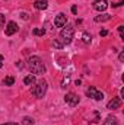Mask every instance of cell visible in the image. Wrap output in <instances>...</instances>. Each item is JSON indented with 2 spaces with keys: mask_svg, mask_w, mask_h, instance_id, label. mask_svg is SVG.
I'll return each instance as SVG.
<instances>
[{
  "mask_svg": "<svg viewBox=\"0 0 124 125\" xmlns=\"http://www.w3.org/2000/svg\"><path fill=\"white\" fill-rule=\"evenodd\" d=\"M72 13H73V15H76V13H77V7H76V6H73V7H72Z\"/></svg>",
  "mask_w": 124,
  "mask_h": 125,
  "instance_id": "23",
  "label": "cell"
},
{
  "mask_svg": "<svg viewBox=\"0 0 124 125\" xmlns=\"http://www.w3.org/2000/svg\"><path fill=\"white\" fill-rule=\"evenodd\" d=\"M3 25H4V16L0 13V29L3 28Z\"/></svg>",
  "mask_w": 124,
  "mask_h": 125,
  "instance_id": "20",
  "label": "cell"
},
{
  "mask_svg": "<svg viewBox=\"0 0 124 125\" xmlns=\"http://www.w3.org/2000/svg\"><path fill=\"white\" fill-rule=\"evenodd\" d=\"M34 7L37 10H44V9L48 7V1L47 0H35L34 1Z\"/></svg>",
  "mask_w": 124,
  "mask_h": 125,
  "instance_id": "10",
  "label": "cell"
},
{
  "mask_svg": "<svg viewBox=\"0 0 124 125\" xmlns=\"http://www.w3.org/2000/svg\"><path fill=\"white\" fill-rule=\"evenodd\" d=\"M82 39H83V42H85V44H91V41H92V36H91V33H88V32H83V35H82Z\"/></svg>",
  "mask_w": 124,
  "mask_h": 125,
  "instance_id": "14",
  "label": "cell"
},
{
  "mask_svg": "<svg viewBox=\"0 0 124 125\" xmlns=\"http://www.w3.org/2000/svg\"><path fill=\"white\" fill-rule=\"evenodd\" d=\"M18 23L16 22H13V21H10L9 23H7V26H6V29H4V33H6V36H12L13 33H16L18 32Z\"/></svg>",
  "mask_w": 124,
  "mask_h": 125,
  "instance_id": "6",
  "label": "cell"
},
{
  "mask_svg": "<svg viewBox=\"0 0 124 125\" xmlns=\"http://www.w3.org/2000/svg\"><path fill=\"white\" fill-rule=\"evenodd\" d=\"M110 19H111V15H108V13H102L99 16H95V22H108Z\"/></svg>",
  "mask_w": 124,
  "mask_h": 125,
  "instance_id": "12",
  "label": "cell"
},
{
  "mask_svg": "<svg viewBox=\"0 0 124 125\" xmlns=\"http://www.w3.org/2000/svg\"><path fill=\"white\" fill-rule=\"evenodd\" d=\"M118 58H120V61H124V52H120V57Z\"/></svg>",
  "mask_w": 124,
  "mask_h": 125,
  "instance_id": "24",
  "label": "cell"
},
{
  "mask_svg": "<svg viewBox=\"0 0 124 125\" xmlns=\"http://www.w3.org/2000/svg\"><path fill=\"white\" fill-rule=\"evenodd\" d=\"M99 35H101V36H107V35H108V31H107V29H102V31L99 32Z\"/></svg>",
  "mask_w": 124,
  "mask_h": 125,
  "instance_id": "22",
  "label": "cell"
},
{
  "mask_svg": "<svg viewBox=\"0 0 124 125\" xmlns=\"http://www.w3.org/2000/svg\"><path fill=\"white\" fill-rule=\"evenodd\" d=\"M92 6L93 9L98 10V12H105L107 7H108V3H107V0H95Z\"/></svg>",
  "mask_w": 124,
  "mask_h": 125,
  "instance_id": "9",
  "label": "cell"
},
{
  "mask_svg": "<svg viewBox=\"0 0 124 125\" xmlns=\"http://www.w3.org/2000/svg\"><path fill=\"white\" fill-rule=\"evenodd\" d=\"M1 67H3V64H1V61H0V68H1Z\"/></svg>",
  "mask_w": 124,
  "mask_h": 125,
  "instance_id": "28",
  "label": "cell"
},
{
  "mask_svg": "<svg viewBox=\"0 0 124 125\" xmlns=\"http://www.w3.org/2000/svg\"><path fill=\"white\" fill-rule=\"evenodd\" d=\"M123 31H124V26H123V25H120V26H118V32H120V38H121V39L124 38V35H123Z\"/></svg>",
  "mask_w": 124,
  "mask_h": 125,
  "instance_id": "19",
  "label": "cell"
},
{
  "mask_svg": "<svg viewBox=\"0 0 124 125\" xmlns=\"http://www.w3.org/2000/svg\"><path fill=\"white\" fill-rule=\"evenodd\" d=\"M66 22H67V16L64 13H59L54 19V26L56 28H63L66 25Z\"/></svg>",
  "mask_w": 124,
  "mask_h": 125,
  "instance_id": "7",
  "label": "cell"
},
{
  "mask_svg": "<svg viewBox=\"0 0 124 125\" xmlns=\"http://www.w3.org/2000/svg\"><path fill=\"white\" fill-rule=\"evenodd\" d=\"M21 16H22V19H25V21H26V19H28V15H26V13H22V15H21Z\"/></svg>",
  "mask_w": 124,
  "mask_h": 125,
  "instance_id": "25",
  "label": "cell"
},
{
  "mask_svg": "<svg viewBox=\"0 0 124 125\" xmlns=\"http://www.w3.org/2000/svg\"><path fill=\"white\" fill-rule=\"evenodd\" d=\"M120 108H121V99H120V97H112V99L108 102V105H107V109H110V111L120 109Z\"/></svg>",
  "mask_w": 124,
  "mask_h": 125,
  "instance_id": "8",
  "label": "cell"
},
{
  "mask_svg": "<svg viewBox=\"0 0 124 125\" xmlns=\"http://www.w3.org/2000/svg\"><path fill=\"white\" fill-rule=\"evenodd\" d=\"M28 68L31 70L32 74H44L45 70H47L42 60L39 57H37V55H34V57H31L28 60Z\"/></svg>",
  "mask_w": 124,
  "mask_h": 125,
  "instance_id": "1",
  "label": "cell"
},
{
  "mask_svg": "<svg viewBox=\"0 0 124 125\" xmlns=\"http://www.w3.org/2000/svg\"><path fill=\"white\" fill-rule=\"evenodd\" d=\"M45 33V29L44 28H37V29H34V35H38V36H42Z\"/></svg>",
  "mask_w": 124,
  "mask_h": 125,
  "instance_id": "17",
  "label": "cell"
},
{
  "mask_svg": "<svg viewBox=\"0 0 124 125\" xmlns=\"http://www.w3.org/2000/svg\"><path fill=\"white\" fill-rule=\"evenodd\" d=\"M66 28H63L60 32V39H62L63 45H69L73 39V35H74V28L73 25H64Z\"/></svg>",
  "mask_w": 124,
  "mask_h": 125,
  "instance_id": "2",
  "label": "cell"
},
{
  "mask_svg": "<svg viewBox=\"0 0 124 125\" xmlns=\"http://www.w3.org/2000/svg\"><path fill=\"white\" fill-rule=\"evenodd\" d=\"M24 83H25V86H32L35 83V74H28L24 79Z\"/></svg>",
  "mask_w": 124,
  "mask_h": 125,
  "instance_id": "13",
  "label": "cell"
},
{
  "mask_svg": "<svg viewBox=\"0 0 124 125\" xmlns=\"http://www.w3.org/2000/svg\"><path fill=\"white\" fill-rule=\"evenodd\" d=\"M102 125H120V122H118V119H117L115 116L110 115V116L104 121V124H102Z\"/></svg>",
  "mask_w": 124,
  "mask_h": 125,
  "instance_id": "11",
  "label": "cell"
},
{
  "mask_svg": "<svg viewBox=\"0 0 124 125\" xmlns=\"http://www.w3.org/2000/svg\"><path fill=\"white\" fill-rule=\"evenodd\" d=\"M13 83H15V79H13L12 76L6 77V79L3 80V84H4V86H13Z\"/></svg>",
  "mask_w": 124,
  "mask_h": 125,
  "instance_id": "15",
  "label": "cell"
},
{
  "mask_svg": "<svg viewBox=\"0 0 124 125\" xmlns=\"http://www.w3.org/2000/svg\"><path fill=\"white\" fill-rule=\"evenodd\" d=\"M67 84H69V79H64L63 80V83H62V87L64 89V87H67Z\"/></svg>",
  "mask_w": 124,
  "mask_h": 125,
  "instance_id": "21",
  "label": "cell"
},
{
  "mask_svg": "<svg viewBox=\"0 0 124 125\" xmlns=\"http://www.w3.org/2000/svg\"><path fill=\"white\" fill-rule=\"evenodd\" d=\"M0 125H19V124H16V122H7V124H0Z\"/></svg>",
  "mask_w": 124,
  "mask_h": 125,
  "instance_id": "26",
  "label": "cell"
},
{
  "mask_svg": "<svg viewBox=\"0 0 124 125\" xmlns=\"http://www.w3.org/2000/svg\"><path fill=\"white\" fill-rule=\"evenodd\" d=\"M86 96L91 97V99H93V100H102V99H104V93H102L101 90H98L96 87H93V86H91V87L86 89Z\"/></svg>",
  "mask_w": 124,
  "mask_h": 125,
  "instance_id": "4",
  "label": "cell"
},
{
  "mask_svg": "<svg viewBox=\"0 0 124 125\" xmlns=\"http://www.w3.org/2000/svg\"><path fill=\"white\" fill-rule=\"evenodd\" d=\"M47 89H48V84H47V82L44 80V79H41L35 86H34V89H32V93L35 94L38 99H41V97H44L45 93H47Z\"/></svg>",
  "mask_w": 124,
  "mask_h": 125,
  "instance_id": "3",
  "label": "cell"
},
{
  "mask_svg": "<svg viewBox=\"0 0 124 125\" xmlns=\"http://www.w3.org/2000/svg\"><path fill=\"white\" fill-rule=\"evenodd\" d=\"M64 102L67 103V105H70V106H76L77 103H79V96L74 93H66V96H64Z\"/></svg>",
  "mask_w": 124,
  "mask_h": 125,
  "instance_id": "5",
  "label": "cell"
},
{
  "mask_svg": "<svg viewBox=\"0 0 124 125\" xmlns=\"http://www.w3.org/2000/svg\"><path fill=\"white\" fill-rule=\"evenodd\" d=\"M22 125H34V119L29 118V116H25L22 119Z\"/></svg>",
  "mask_w": 124,
  "mask_h": 125,
  "instance_id": "16",
  "label": "cell"
},
{
  "mask_svg": "<svg viewBox=\"0 0 124 125\" xmlns=\"http://www.w3.org/2000/svg\"><path fill=\"white\" fill-rule=\"evenodd\" d=\"M53 45H54L56 48H59V50H60V48H63V44L59 41V39H54V41H53Z\"/></svg>",
  "mask_w": 124,
  "mask_h": 125,
  "instance_id": "18",
  "label": "cell"
},
{
  "mask_svg": "<svg viewBox=\"0 0 124 125\" xmlns=\"http://www.w3.org/2000/svg\"><path fill=\"white\" fill-rule=\"evenodd\" d=\"M0 61H3V57H1V55H0Z\"/></svg>",
  "mask_w": 124,
  "mask_h": 125,
  "instance_id": "27",
  "label": "cell"
}]
</instances>
